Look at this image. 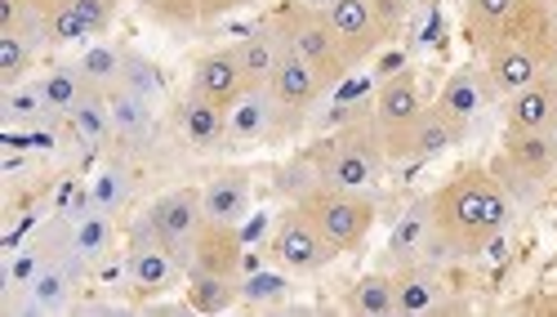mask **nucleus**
Returning <instances> with one entry per match:
<instances>
[{
  "mask_svg": "<svg viewBox=\"0 0 557 317\" xmlns=\"http://www.w3.org/2000/svg\"><path fill=\"white\" fill-rule=\"evenodd\" d=\"M326 19H331V27H335V36H339L352 68L375 54L384 40H393L388 23L375 10V0H335V5L326 10Z\"/></svg>",
  "mask_w": 557,
  "mask_h": 317,
  "instance_id": "obj_11",
  "label": "nucleus"
},
{
  "mask_svg": "<svg viewBox=\"0 0 557 317\" xmlns=\"http://www.w3.org/2000/svg\"><path fill=\"white\" fill-rule=\"evenodd\" d=\"M463 139H469V121H455L446 117L442 108H424L420 125H414V139H410V161H433L450 148H459Z\"/></svg>",
  "mask_w": 557,
  "mask_h": 317,
  "instance_id": "obj_24",
  "label": "nucleus"
},
{
  "mask_svg": "<svg viewBox=\"0 0 557 317\" xmlns=\"http://www.w3.org/2000/svg\"><path fill=\"white\" fill-rule=\"evenodd\" d=\"M242 268H246V242H242V229H237V223H214V219H206V223H201V233H197V246H193L188 273L242 278Z\"/></svg>",
  "mask_w": 557,
  "mask_h": 317,
  "instance_id": "obj_15",
  "label": "nucleus"
},
{
  "mask_svg": "<svg viewBox=\"0 0 557 317\" xmlns=\"http://www.w3.org/2000/svg\"><path fill=\"white\" fill-rule=\"evenodd\" d=\"M121 63H125V45H108V40H95V45H85V54L76 59L81 76L95 85V89H108L121 85Z\"/></svg>",
  "mask_w": 557,
  "mask_h": 317,
  "instance_id": "obj_35",
  "label": "nucleus"
},
{
  "mask_svg": "<svg viewBox=\"0 0 557 317\" xmlns=\"http://www.w3.org/2000/svg\"><path fill=\"white\" fill-rule=\"evenodd\" d=\"M290 282L282 273H255L242 282V304H282Z\"/></svg>",
  "mask_w": 557,
  "mask_h": 317,
  "instance_id": "obj_39",
  "label": "nucleus"
},
{
  "mask_svg": "<svg viewBox=\"0 0 557 317\" xmlns=\"http://www.w3.org/2000/svg\"><path fill=\"white\" fill-rule=\"evenodd\" d=\"M429 197H414L410 202V210L397 219V229H393V237H388V255L397 259V264H410V259H424V251H429Z\"/></svg>",
  "mask_w": 557,
  "mask_h": 317,
  "instance_id": "obj_28",
  "label": "nucleus"
},
{
  "mask_svg": "<svg viewBox=\"0 0 557 317\" xmlns=\"http://www.w3.org/2000/svg\"><path fill=\"white\" fill-rule=\"evenodd\" d=\"M326 81H321L304 59H295L290 50H286V59L276 63V72H272V81H268V99L276 103V112H282V121H304L308 112H312V103L326 95Z\"/></svg>",
  "mask_w": 557,
  "mask_h": 317,
  "instance_id": "obj_14",
  "label": "nucleus"
},
{
  "mask_svg": "<svg viewBox=\"0 0 557 317\" xmlns=\"http://www.w3.org/2000/svg\"><path fill=\"white\" fill-rule=\"evenodd\" d=\"M250 202H255L250 170H242V166H223L201 184V210L214 223H237L242 229V219L250 215Z\"/></svg>",
  "mask_w": 557,
  "mask_h": 317,
  "instance_id": "obj_16",
  "label": "nucleus"
},
{
  "mask_svg": "<svg viewBox=\"0 0 557 317\" xmlns=\"http://www.w3.org/2000/svg\"><path fill=\"white\" fill-rule=\"evenodd\" d=\"M121 89H129V95L148 99V103H161V99H165V72H161L157 59H148L144 50H125Z\"/></svg>",
  "mask_w": 557,
  "mask_h": 317,
  "instance_id": "obj_36",
  "label": "nucleus"
},
{
  "mask_svg": "<svg viewBox=\"0 0 557 317\" xmlns=\"http://www.w3.org/2000/svg\"><path fill=\"white\" fill-rule=\"evenodd\" d=\"M112 246H116V223H112V215L85 210V215L76 219V255H81L89 268H99V264L112 255Z\"/></svg>",
  "mask_w": 557,
  "mask_h": 317,
  "instance_id": "obj_34",
  "label": "nucleus"
},
{
  "mask_svg": "<svg viewBox=\"0 0 557 317\" xmlns=\"http://www.w3.org/2000/svg\"><path fill=\"white\" fill-rule=\"evenodd\" d=\"M344 313L357 317H388L397 313V282L393 273H366L352 282V291L344 295Z\"/></svg>",
  "mask_w": 557,
  "mask_h": 317,
  "instance_id": "obj_29",
  "label": "nucleus"
},
{
  "mask_svg": "<svg viewBox=\"0 0 557 317\" xmlns=\"http://www.w3.org/2000/svg\"><path fill=\"white\" fill-rule=\"evenodd\" d=\"M89 278V264L81 255L72 259H50L40 273L27 282L23 295H14L5 304V313H27V317H59V313H72L76 300H81V286Z\"/></svg>",
  "mask_w": 557,
  "mask_h": 317,
  "instance_id": "obj_8",
  "label": "nucleus"
},
{
  "mask_svg": "<svg viewBox=\"0 0 557 317\" xmlns=\"http://www.w3.org/2000/svg\"><path fill=\"white\" fill-rule=\"evenodd\" d=\"M499 40L522 45V50L544 72H557V23H553V5H548V0H518Z\"/></svg>",
  "mask_w": 557,
  "mask_h": 317,
  "instance_id": "obj_13",
  "label": "nucleus"
},
{
  "mask_svg": "<svg viewBox=\"0 0 557 317\" xmlns=\"http://www.w3.org/2000/svg\"><path fill=\"white\" fill-rule=\"evenodd\" d=\"M491 170L513 202L535 197L557 174V130H504Z\"/></svg>",
  "mask_w": 557,
  "mask_h": 317,
  "instance_id": "obj_5",
  "label": "nucleus"
},
{
  "mask_svg": "<svg viewBox=\"0 0 557 317\" xmlns=\"http://www.w3.org/2000/svg\"><path fill=\"white\" fill-rule=\"evenodd\" d=\"M393 282H397V313H437V304L446 300V286L429 259L401 264Z\"/></svg>",
  "mask_w": 557,
  "mask_h": 317,
  "instance_id": "obj_23",
  "label": "nucleus"
},
{
  "mask_svg": "<svg viewBox=\"0 0 557 317\" xmlns=\"http://www.w3.org/2000/svg\"><path fill=\"white\" fill-rule=\"evenodd\" d=\"M108 108H112V144L121 148H148L157 134V103L129 95V89L112 85L108 89Z\"/></svg>",
  "mask_w": 557,
  "mask_h": 317,
  "instance_id": "obj_19",
  "label": "nucleus"
},
{
  "mask_svg": "<svg viewBox=\"0 0 557 317\" xmlns=\"http://www.w3.org/2000/svg\"><path fill=\"white\" fill-rule=\"evenodd\" d=\"M491 99H495V89H491V81H486L482 68H455V72L446 76V85H442V95L433 99V108H442L446 117L473 125V117H478Z\"/></svg>",
  "mask_w": 557,
  "mask_h": 317,
  "instance_id": "obj_21",
  "label": "nucleus"
},
{
  "mask_svg": "<svg viewBox=\"0 0 557 317\" xmlns=\"http://www.w3.org/2000/svg\"><path fill=\"white\" fill-rule=\"evenodd\" d=\"M89 202H95V210H103V215H125L129 210V197H134V174L125 170V161H103L99 170H95V179H89Z\"/></svg>",
  "mask_w": 557,
  "mask_h": 317,
  "instance_id": "obj_27",
  "label": "nucleus"
},
{
  "mask_svg": "<svg viewBox=\"0 0 557 317\" xmlns=\"http://www.w3.org/2000/svg\"><path fill=\"white\" fill-rule=\"evenodd\" d=\"M295 206L312 219V229L326 237L339 255H352L366 246L370 229H375V197H370L366 188H335V184H308L299 188Z\"/></svg>",
  "mask_w": 557,
  "mask_h": 317,
  "instance_id": "obj_2",
  "label": "nucleus"
},
{
  "mask_svg": "<svg viewBox=\"0 0 557 317\" xmlns=\"http://www.w3.org/2000/svg\"><path fill=\"white\" fill-rule=\"evenodd\" d=\"M268 23L276 27V36L286 40V50L295 59H304L326 85H339L348 76L352 63L344 54V45H339L326 10H312V5H299V0H286V5H276L268 14Z\"/></svg>",
  "mask_w": 557,
  "mask_h": 317,
  "instance_id": "obj_3",
  "label": "nucleus"
},
{
  "mask_svg": "<svg viewBox=\"0 0 557 317\" xmlns=\"http://www.w3.org/2000/svg\"><path fill=\"white\" fill-rule=\"evenodd\" d=\"M67 134L85 148V153H99L103 144H112V108H108V95L103 89H89V95L63 117Z\"/></svg>",
  "mask_w": 557,
  "mask_h": 317,
  "instance_id": "obj_25",
  "label": "nucleus"
},
{
  "mask_svg": "<svg viewBox=\"0 0 557 317\" xmlns=\"http://www.w3.org/2000/svg\"><path fill=\"white\" fill-rule=\"evenodd\" d=\"M299 5H312V10H331L335 0H299Z\"/></svg>",
  "mask_w": 557,
  "mask_h": 317,
  "instance_id": "obj_41",
  "label": "nucleus"
},
{
  "mask_svg": "<svg viewBox=\"0 0 557 317\" xmlns=\"http://www.w3.org/2000/svg\"><path fill=\"white\" fill-rule=\"evenodd\" d=\"M522 313H557V300H531L522 304Z\"/></svg>",
  "mask_w": 557,
  "mask_h": 317,
  "instance_id": "obj_40",
  "label": "nucleus"
},
{
  "mask_svg": "<svg viewBox=\"0 0 557 317\" xmlns=\"http://www.w3.org/2000/svg\"><path fill=\"white\" fill-rule=\"evenodd\" d=\"M335 255H339V251L312 229V219H308L299 206H290V210L276 215L272 237H268V259L282 268V273H290V278H312V273H321V268H326Z\"/></svg>",
  "mask_w": 557,
  "mask_h": 317,
  "instance_id": "obj_7",
  "label": "nucleus"
},
{
  "mask_svg": "<svg viewBox=\"0 0 557 317\" xmlns=\"http://www.w3.org/2000/svg\"><path fill=\"white\" fill-rule=\"evenodd\" d=\"M513 5L518 0H463V36H469L473 50H491L504 36Z\"/></svg>",
  "mask_w": 557,
  "mask_h": 317,
  "instance_id": "obj_26",
  "label": "nucleus"
},
{
  "mask_svg": "<svg viewBox=\"0 0 557 317\" xmlns=\"http://www.w3.org/2000/svg\"><path fill=\"white\" fill-rule=\"evenodd\" d=\"M183 273V264L157 242L152 233V223L148 219H134V233H129V255H125V278L134 291H144V295H161L178 282Z\"/></svg>",
  "mask_w": 557,
  "mask_h": 317,
  "instance_id": "obj_10",
  "label": "nucleus"
},
{
  "mask_svg": "<svg viewBox=\"0 0 557 317\" xmlns=\"http://www.w3.org/2000/svg\"><path fill=\"white\" fill-rule=\"evenodd\" d=\"M45 268V259L32 251V246H23V251H14L10 255V268H5V304L14 300V295H23L27 291V282Z\"/></svg>",
  "mask_w": 557,
  "mask_h": 317,
  "instance_id": "obj_38",
  "label": "nucleus"
},
{
  "mask_svg": "<svg viewBox=\"0 0 557 317\" xmlns=\"http://www.w3.org/2000/svg\"><path fill=\"white\" fill-rule=\"evenodd\" d=\"M482 72L495 89V99H513L518 89H527L535 76H544V68L513 40H495L491 50H482Z\"/></svg>",
  "mask_w": 557,
  "mask_h": 317,
  "instance_id": "obj_18",
  "label": "nucleus"
},
{
  "mask_svg": "<svg viewBox=\"0 0 557 317\" xmlns=\"http://www.w3.org/2000/svg\"><path fill=\"white\" fill-rule=\"evenodd\" d=\"M232 50H237V59H242V72H246L250 89H268V81H272L276 63L286 59V40L276 36V27L263 19L246 40L232 45Z\"/></svg>",
  "mask_w": 557,
  "mask_h": 317,
  "instance_id": "obj_22",
  "label": "nucleus"
},
{
  "mask_svg": "<svg viewBox=\"0 0 557 317\" xmlns=\"http://www.w3.org/2000/svg\"><path fill=\"white\" fill-rule=\"evenodd\" d=\"M242 304V282L237 278H214V273H188V308L193 313H232Z\"/></svg>",
  "mask_w": 557,
  "mask_h": 317,
  "instance_id": "obj_32",
  "label": "nucleus"
},
{
  "mask_svg": "<svg viewBox=\"0 0 557 317\" xmlns=\"http://www.w3.org/2000/svg\"><path fill=\"white\" fill-rule=\"evenodd\" d=\"M54 112L50 103L40 99L36 81L32 85H14V89H0V121H5L10 130H32V125H45Z\"/></svg>",
  "mask_w": 557,
  "mask_h": 317,
  "instance_id": "obj_33",
  "label": "nucleus"
},
{
  "mask_svg": "<svg viewBox=\"0 0 557 317\" xmlns=\"http://www.w3.org/2000/svg\"><path fill=\"white\" fill-rule=\"evenodd\" d=\"M174 125H178V134L188 139V148H197V153H214V148H223V139H227V112L223 108H214V103H206L201 95H183L178 103H174Z\"/></svg>",
  "mask_w": 557,
  "mask_h": 317,
  "instance_id": "obj_20",
  "label": "nucleus"
},
{
  "mask_svg": "<svg viewBox=\"0 0 557 317\" xmlns=\"http://www.w3.org/2000/svg\"><path fill=\"white\" fill-rule=\"evenodd\" d=\"M32 63H36V45L23 32H0V89L23 85Z\"/></svg>",
  "mask_w": 557,
  "mask_h": 317,
  "instance_id": "obj_37",
  "label": "nucleus"
},
{
  "mask_svg": "<svg viewBox=\"0 0 557 317\" xmlns=\"http://www.w3.org/2000/svg\"><path fill=\"white\" fill-rule=\"evenodd\" d=\"M144 219L152 223V233L157 242L183 264V273H188V264H193V246H197V233H201V223H206V210H201V188H170L161 193Z\"/></svg>",
  "mask_w": 557,
  "mask_h": 317,
  "instance_id": "obj_9",
  "label": "nucleus"
},
{
  "mask_svg": "<svg viewBox=\"0 0 557 317\" xmlns=\"http://www.w3.org/2000/svg\"><path fill=\"white\" fill-rule=\"evenodd\" d=\"M188 89H193V95H201L206 103L232 112V108H237V103L250 95V81H246V72H242L237 50H232V45H223V50L201 54L197 68H193V85H188Z\"/></svg>",
  "mask_w": 557,
  "mask_h": 317,
  "instance_id": "obj_12",
  "label": "nucleus"
},
{
  "mask_svg": "<svg viewBox=\"0 0 557 317\" xmlns=\"http://www.w3.org/2000/svg\"><path fill=\"white\" fill-rule=\"evenodd\" d=\"M548 5H553V23H557V0H548Z\"/></svg>",
  "mask_w": 557,
  "mask_h": 317,
  "instance_id": "obj_42",
  "label": "nucleus"
},
{
  "mask_svg": "<svg viewBox=\"0 0 557 317\" xmlns=\"http://www.w3.org/2000/svg\"><path fill=\"white\" fill-rule=\"evenodd\" d=\"M27 5H32V10H36V5H40V0H27Z\"/></svg>",
  "mask_w": 557,
  "mask_h": 317,
  "instance_id": "obj_43",
  "label": "nucleus"
},
{
  "mask_svg": "<svg viewBox=\"0 0 557 317\" xmlns=\"http://www.w3.org/2000/svg\"><path fill=\"white\" fill-rule=\"evenodd\" d=\"M513 219V197L491 166H463L429 193V251L424 259H473L486 255Z\"/></svg>",
  "mask_w": 557,
  "mask_h": 317,
  "instance_id": "obj_1",
  "label": "nucleus"
},
{
  "mask_svg": "<svg viewBox=\"0 0 557 317\" xmlns=\"http://www.w3.org/2000/svg\"><path fill=\"white\" fill-rule=\"evenodd\" d=\"M504 130H557V72L535 76L513 99H504Z\"/></svg>",
  "mask_w": 557,
  "mask_h": 317,
  "instance_id": "obj_17",
  "label": "nucleus"
},
{
  "mask_svg": "<svg viewBox=\"0 0 557 317\" xmlns=\"http://www.w3.org/2000/svg\"><path fill=\"white\" fill-rule=\"evenodd\" d=\"M424 95H420V81L414 72H397L380 85L375 108H370V121L380 130V144L388 161H410V139H414V125L424 117Z\"/></svg>",
  "mask_w": 557,
  "mask_h": 317,
  "instance_id": "obj_6",
  "label": "nucleus"
},
{
  "mask_svg": "<svg viewBox=\"0 0 557 317\" xmlns=\"http://www.w3.org/2000/svg\"><path fill=\"white\" fill-rule=\"evenodd\" d=\"M384 166L388 157H384L375 121H352L339 134H331L326 144H317L312 153V179L335 188H370Z\"/></svg>",
  "mask_w": 557,
  "mask_h": 317,
  "instance_id": "obj_4",
  "label": "nucleus"
},
{
  "mask_svg": "<svg viewBox=\"0 0 557 317\" xmlns=\"http://www.w3.org/2000/svg\"><path fill=\"white\" fill-rule=\"evenodd\" d=\"M36 89H40V99L45 103H50V112L54 117H67L85 95H89V89H95V85H89L85 76H81V68L76 63H63V68H50V72H45L40 81H36Z\"/></svg>",
  "mask_w": 557,
  "mask_h": 317,
  "instance_id": "obj_31",
  "label": "nucleus"
},
{
  "mask_svg": "<svg viewBox=\"0 0 557 317\" xmlns=\"http://www.w3.org/2000/svg\"><path fill=\"white\" fill-rule=\"evenodd\" d=\"M276 125H282V112L268 99V89H250V95L227 112V130L237 134V139H263Z\"/></svg>",
  "mask_w": 557,
  "mask_h": 317,
  "instance_id": "obj_30",
  "label": "nucleus"
}]
</instances>
